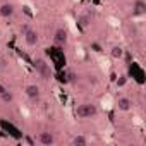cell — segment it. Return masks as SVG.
I'll return each instance as SVG.
<instances>
[{
	"label": "cell",
	"instance_id": "2",
	"mask_svg": "<svg viewBox=\"0 0 146 146\" xmlns=\"http://www.w3.org/2000/svg\"><path fill=\"white\" fill-rule=\"evenodd\" d=\"M96 112L98 110L93 103H83L78 107V117H81V119H90V117L96 115Z\"/></svg>",
	"mask_w": 146,
	"mask_h": 146
},
{
	"label": "cell",
	"instance_id": "17",
	"mask_svg": "<svg viewBox=\"0 0 146 146\" xmlns=\"http://www.w3.org/2000/svg\"><path fill=\"white\" fill-rule=\"evenodd\" d=\"M29 29H31V28H29L28 24H23V26H21V35H24V33H28Z\"/></svg>",
	"mask_w": 146,
	"mask_h": 146
},
{
	"label": "cell",
	"instance_id": "1",
	"mask_svg": "<svg viewBox=\"0 0 146 146\" xmlns=\"http://www.w3.org/2000/svg\"><path fill=\"white\" fill-rule=\"evenodd\" d=\"M35 69H36V72L43 78V79H50V76H52V69H50V64H46V60L45 58H41V57H38V58H35Z\"/></svg>",
	"mask_w": 146,
	"mask_h": 146
},
{
	"label": "cell",
	"instance_id": "10",
	"mask_svg": "<svg viewBox=\"0 0 146 146\" xmlns=\"http://www.w3.org/2000/svg\"><path fill=\"white\" fill-rule=\"evenodd\" d=\"M102 107H103V110H112L113 108V100H112L110 95H105L102 98Z\"/></svg>",
	"mask_w": 146,
	"mask_h": 146
},
{
	"label": "cell",
	"instance_id": "6",
	"mask_svg": "<svg viewBox=\"0 0 146 146\" xmlns=\"http://www.w3.org/2000/svg\"><path fill=\"white\" fill-rule=\"evenodd\" d=\"M26 96L28 98H31V100H36L38 96H40V88L36 86V84H29V86H26Z\"/></svg>",
	"mask_w": 146,
	"mask_h": 146
},
{
	"label": "cell",
	"instance_id": "20",
	"mask_svg": "<svg viewBox=\"0 0 146 146\" xmlns=\"http://www.w3.org/2000/svg\"><path fill=\"white\" fill-rule=\"evenodd\" d=\"M76 55H78L79 58H83V57H84V52H83V48H78V52H76Z\"/></svg>",
	"mask_w": 146,
	"mask_h": 146
},
{
	"label": "cell",
	"instance_id": "4",
	"mask_svg": "<svg viewBox=\"0 0 146 146\" xmlns=\"http://www.w3.org/2000/svg\"><path fill=\"white\" fill-rule=\"evenodd\" d=\"M23 36H24L26 45H29V46H35V45L38 43V33H36V31H33V29H29V31H28V33H24Z\"/></svg>",
	"mask_w": 146,
	"mask_h": 146
},
{
	"label": "cell",
	"instance_id": "3",
	"mask_svg": "<svg viewBox=\"0 0 146 146\" xmlns=\"http://www.w3.org/2000/svg\"><path fill=\"white\" fill-rule=\"evenodd\" d=\"M53 41L57 45H65V41H67V31L64 28H58L55 31V35H53Z\"/></svg>",
	"mask_w": 146,
	"mask_h": 146
},
{
	"label": "cell",
	"instance_id": "18",
	"mask_svg": "<svg viewBox=\"0 0 146 146\" xmlns=\"http://www.w3.org/2000/svg\"><path fill=\"white\" fill-rule=\"evenodd\" d=\"M21 113H23L24 117H29V110H28L26 107H21Z\"/></svg>",
	"mask_w": 146,
	"mask_h": 146
},
{
	"label": "cell",
	"instance_id": "13",
	"mask_svg": "<svg viewBox=\"0 0 146 146\" xmlns=\"http://www.w3.org/2000/svg\"><path fill=\"white\" fill-rule=\"evenodd\" d=\"M79 23H81V26H83V28H86V26L91 23V17H90L88 14H83V16L79 17Z\"/></svg>",
	"mask_w": 146,
	"mask_h": 146
},
{
	"label": "cell",
	"instance_id": "22",
	"mask_svg": "<svg viewBox=\"0 0 146 146\" xmlns=\"http://www.w3.org/2000/svg\"><path fill=\"white\" fill-rule=\"evenodd\" d=\"M7 91V88L4 86V84H0V95H2V93H5Z\"/></svg>",
	"mask_w": 146,
	"mask_h": 146
},
{
	"label": "cell",
	"instance_id": "16",
	"mask_svg": "<svg viewBox=\"0 0 146 146\" xmlns=\"http://www.w3.org/2000/svg\"><path fill=\"white\" fill-rule=\"evenodd\" d=\"M0 96H2V100H4V102H12V98H14V96H12V95H11L9 91L2 93V95H0Z\"/></svg>",
	"mask_w": 146,
	"mask_h": 146
},
{
	"label": "cell",
	"instance_id": "21",
	"mask_svg": "<svg viewBox=\"0 0 146 146\" xmlns=\"http://www.w3.org/2000/svg\"><path fill=\"white\" fill-rule=\"evenodd\" d=\"M134 124H136V125H143V120H141V117H134Z\"/></svg>",
	"mask_w": 146,
	"mask_h": 146
},
{
	"label": "cell",
	"instance_id": "15",
	"mask_svg": "<svg viewBox=\"0 0 146 146\" xmlns=\"http://www.w3.org/2000/svg\"><path fill=\"white\" fill-rule=\"evenodd\" d=\"M100 65H102L103 70H108V69H110V62H108L107 58H100Z\"/></svg>",
	"mask_w": 146,
	"mask_h": 146
},
{
	"label": "cell",
	"instance_id": "11",
	"mask_svg": "<svg viewBox=\"0 0 146 146\" xmlns=\"http://www.w3.org/2000/svg\"><path fill=\"white\" fill-rule=\"evenodd\" d=\"M110 55H112V58H122V55H124V48L117 45V46H113V48H112Z\"/></svg>",
	"mask_w": 146,
	"mask_h": 146
},
{
	"label": "cell",
	"instance_id": "7",
	"mask_svg": "<svg viewBox=\"0 0 146 146\" xmlns=\"http://www.w3.org/2000/svg\"><path fill=\"white\" fill-rule=\"evenodd\" d=\"M38 139H40V143L45 144V146H50V144L55 143V137H53L52 132H41V134L38 136Z\"/></svg>",
	"mask_w": 146,
	"mask_h": 146
},
{
	"label": "cell",
	"instance_id": "12",
	"mask_svg": "<svg viewBox=\"0 0 146 146\" xmlns=\"http://www.w3.org/2000/svg\"><path fill=\"white\" fill-rule=\"evenodd\" d=\"M88 143V139L84 136H76L74 139H72V144H76V146H84Z\"/></svg>",
	"mask_w": 146,
	"mask_h": 146
},
{
	"label": "cell",
	"instance_id": "14",
	"mask_svg": "<svg viewBox=\"0 0 146 146\" xmlns=\"http://www.w3.org/2000/svg\"><path fill=\"white\" fill-rule=\"evenodd\" d=\"M107 21H108V24H110L112 28H119V26H120V19H117L115 16H110Z\"/></svg>",
	"mask_w": 146,
	"mask_h": 146
},
{
	"label": "cell",
	"instance_id": "19",
	"mask_svg": "<svg viewBox=\"0 0 146 146\" xmlns=\"http://www.w3.org/2000/svg\"><path fill=\"white\" fill-rule=\"evenodd\" d=\"M69 81H70V83L76 81V74H74V72H69Z\"/></svg>",
	"mask_w": 146,
	"mask_h": 146
},
{
	"label": "cell",
	"instance_id": "8",
	"mask_svg": "<svg viewBox=\"0 0 146 146\" xmlns=\"http://www.w3.org/2000/svg\"><path fill=\"white\" fill-rule=\"evenodd\" d=\"M0 16L5 17V19L14 16V5L12 4H2V5H0Z\"/></svg>",
	"mask_w": 146,
	"mask_h": 146
},
{
	"label": "cell",
	"instance_id": "5",
	"mask_svg": "<svg viewBox=\"0 0 146 146\" xmlns=\"http://www.w3.org/2000/svg\"><path fill=\"white\" fill-rule=\"evenodd\" d=\"M113 105H115L119 110H122V112H129L132 103H131V100H129V98L122 96V98H119V100H117V103H113Z\"/></svg>",
	"mask_w": 146,
	"mask_h": 146
},
{
	"label": "cell",
	"instance_id": "9",
	"mask_svg": "<svg viewBox=\"0 0 146 146\" xmlns=\"http://www.w3.org/2000/svg\"><path fill=\"white\" fill-rule=\"evenodd\" d=\"M132 11H134V14L143 16V14H146V4L143 2V0H136L134 5H132Z\"/></svg>",
	"mask_w": 146,
	"mask_h": 146
}]
</instances>
